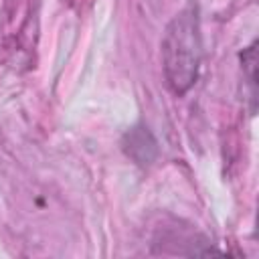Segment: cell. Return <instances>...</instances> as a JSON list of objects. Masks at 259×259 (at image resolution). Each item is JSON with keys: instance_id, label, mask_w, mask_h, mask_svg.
Masks as SVG:
<instances>
[{"instance_id": "6da1fadb", "label": "cell", "mask_w": 259, "mask_h": 259, "mask_svg": "<svg viewBox=\"0 0 259 259\" xmlns=\"http://www.w3.org/2000/svg\"><path fill=\"white\" fill-rule=\"evenodd\" d=\"M202 61V38L198 8L190 2L166 26L162 36V69L166 87L184 95L198 79Z\"/></svg>"}, {"instance_id": "7a4b0ae2", "label": "cell", "mask_w": 259, "mask_h": 259, "mask_svg": "<svg viewBox=\"0 0 259 259\" xmlns=\"http://www.w3.org/2000/svg\"><path fill=\"white\" fill-rule=\"evenodd\" d=\"M121 148L125 156L132 158L138 166H148L158 156V142L144 123H138L123 134Z\"/></svg>"}, {"instance_id": "3957f363", "label": "cell", "mask_w": 259, "mask_h": 259, "mask_svg": "<svg viewBox=\"0 0 259 259\" xmlns=\"http://www.w3.org/2000/svg\"><path fill=\"white\" fill-rule=\"evenodd\" d=\"M243 69L247 71V79H249V85L253 87V95H255V67H257V51H255V45H251L243 55Z\"/></svg>"}]
</instances>
